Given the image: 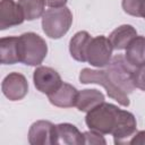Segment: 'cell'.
Listing matches in <instances>:
<instances>
[{
    "instance_id": "6da1fadb",
    "label": "cell",
    "mask_w": 145,
    "mask_h": 145,
    "mask_svg": "<svg viewBox=\"0 0 145 145\" xmlns=\"http://www.w3.org/2000/svg\"><path fill=\"white\" fill-rule=\"evenodd\" d=\"M85 122L89 130L112 135L114 144H128V138L133 137L137 129L136 118L131 112L106 102L89 110Z\"/></svg>"
},
{
    "instance_id": "7a4b0ae2",
    "label": "cell",
    "mask_w": 145,
    "mask_h": 145,
    "mask_svg": "<svg viewBox=\"0 0 145 145\" xmlns=\"http://www.w3.org/2000/svg\"><path fill=\"white\" fill-rule=\"evenodd\" d=\"M72 24V14L66 6L50 8L42 16V28L46 36L58 40L62 37Z\"/></svg>"
},
{
    "instance_id": "3957f363",
    "label": "cell",
    "mask_w": 145,
    "mask_h": 145,
    "mask_svg": "<svg viewBox=\"0 0 145 145\" xmlns=\"http://www.w3.org/2000/svg\"><path fill=\"white\" fill-rule=\"evenodd\" d=\"M20 62L27 66H39L48 53L46 42L36 33L27 32L18 36Z\"/></svg>"
},
{
    "instance_id": "277c9868",
    "label": "cell",
    "mask_w": 145,
    "mask_h": 145,
    "mask_svg": "<svg viewBox=\"0 0 145 145\" xmlns=\"http://www.w3.org/2000/svg\"><path fill=\"white\" fill-rule=\"evenodd\" d=\"M79 82L82 84H99L102 85L108 95L116 100L122 106H129L130 101L128 94L122 92L119 87H117L113 82L110 79L106 70H95L91 68H84L80 70L79 74Z\"/></svg>"
},
{
    "instance_id": "5b68a950",
    "label": "cell",
    "mask_w": 145,
    "mask_h": 145,
    "mask_svg": "<svg viewBox=\"0 0 145 145\" xmlns=\"http://www.w3.org/2000/svg\"><path fill=\"white\" fill-rule=\"evenodd\" d=\"M105 70L113 84L122 92L129 94L134 91L135 85L133 82V75L135 68L127 62L123 56L118 54L111 59Z\"/></svg>"
},
{
    "instance_id": "8992f818",
    "label": "cell",
    "mask_w": 145,
    "mask_h": 145,
    "mask_svg": "<svg viewBox=\"0 0 145 145\" xmlns=\"http://www.w3.org/2000/svg\"><path fill=\"white\" fill-rule=\"evenodd\" d=\"M112 50L113 48L109 41V37H105L104 35L91 37L85 50L86 62L97 68L105 67L111 61Z\"/></svg>"
},
{
    "instance_id": "52a82bcc",
    "label": "cell",
    "mask_w": 145,
    "mask_h": 145,
    "mask_svg": "<svg viewBox=\"0 0 145 145\" xmlns=\"http://www.w3.org/2000/svg\"><path fill=\"white\" fill-rule=\"evenodd\" d=\"M33 82L36 89L46 95L57 91L63 83L58 71L46 66H40L34 70Z\"/></svg>"
},
{
    "instance_id": "ba28073f",
    "label": "cell",
    "mask_w": 145,
    "mask_h": 145,
    "mask_svg": "<svg viewBox=\"0 0 145 145\" xmlns=\"http://www.w3.org/2000/svg\"><path fill=\"white\" fill-rule=\"evenodd\" d=\"M3 95L10 101L23 100L28 92V83L26 77L19 72H10L1 84Z\"/></svg>"
},
{
    "instance_id": "9c48e42d",
    "label": "cell",
    "mask_w": 145,
    "mask_h": 145,
    "mask_svg": "<svg viewBox=\"0 0 145 145\" xmlns=\"http://www.w3.org/2000/svg\"><path fill=\"white\" fill-rule=\"evenodd\" d=\"M26 20L23 9L14 0H1L0 2V29L23 24Z\"/></svg>"
},
{
    "instance_id": "30bf717a",
    "label": "cell",
    "mask_w": 145,
    "mask_h": 145,
    "mask_svg": "<svg viewBox=\"0 0 145 145\" xmlns=\"http://www.w3.org/2000/svg\"><path fill=\"white\" fill-rule=\"evenodd\" d=\"M53 144L83 145L85 144V136L84 133H80L76 126L68 122H63L54 126Z\"/></svg>"
},
{
    "instance_id": "8fae6325",
    "label": "cell",
    "mask_w": 145,
    "mask_h": 145,
    "mask_svg": "<svg viewBox=\"0 0 145 145\" xmlns=\"http://www.w3.org/2000/svg\"><path fill=\"white\" fill-rule=\"evenodd\" d=\"M54 126L46 120H39L32 123L28 130V142L32 145H53Z\"/></svg>"
},
{
    "instance_id": "7c38bea8",
    "label": "cell",
    "mask_w": 145,
    "mask_h": 145,
    "mask_svg": "<svg viewBox=\"0 0 145 145\" xmlns=\"http://www.w3.org/2000/svg\"><path fill=\"white\" fill-rule=\"evenodd\" d=\"M78 91L68 83H62L61 86L53 93L48 95L50 103L58 108H71L76 106Z\"/></svg>"
},
{
    "instance_id": "4fadbf2b",
    "label": "cell",
    "mask_w": 145,
    "mask_h": 145,
    "mask_svg": "<svg viewBox=\"0 0 145 145\" xmlns=\"http://www.w3.org/2000/svg\"><path fill=\"white\" fill-rule=\"evenodd\" d=\"M0 61L2 65L20 62L18 36H6L0 39Z\"/></svg>"
},
{
    "instance_id": "5bb4252c",
    "label": "cell",
    "mask_w": 145,
    "mask_h": 145,
    "mask_svg": "<svg viewBox=\"0 0 145 145\" xmlns=\"http://www.w3.org/2000/svg\"><path fill=\"white\" fill-rule=\"evenodd\" d=\"M125 59L134 68L145 65V36H136L126 48Z\"/></svg>"
},
{
    "instance_id": "9a60e30c",
    "label": "cell",
    "mask_w": 145,
    "mask_h": 145,
    "mask_svg": "<svg viewBox=\"0 0 145 145\" xmlns=\"http://www.w3.org/2000/svg\"><path fill=\"white\" fill-rule=\"evenodd\" d=\"M137 36V31L134 26L125 24L111 32L109 35V41L113 48V50H126L128 44L131 42L134 37Z\"/></svg>"
},
{
    "instance_id": "2e32d148",
    "label": "cell",
    "mask_w": 145,
    "mask_h": 145,
    "mask_svg": "<svg viewBox=\"0 0 145 145\" xmlns=\"http://www.w3.org/2000/svg\"><path fill=\"white\" fill-rule=\"evenodd\" d=\"M104 102V95L97 89H82L78 92L76 106L80 112H88L96 105Z\"/></svg>"
},
{
    "instance_id": "e0dca14e",
    "label": "cell",
    "mask_w": 145,
    "mask_h": 145,
    "mask_svg": "<svg viewBox=\"0 0 145 145\" xmlns=\"http://www.w3.org/2000/svg\"><path fill=\"white\" fill-rule=\"evenodd\" d=\"M91 35L86 31H79L77 32L69 42V51L71 57L79 62H86L85 59V50L86 46L91 40Z\"/></svg>"
},
{
    "instance_id": "ac0fdd59",
    "label": "cell",
    "mask_w": 145,
    "mask_h": 145,
    "mask_svg": "<svg viewBox=\"0 0 145 145\" xmlns=\"http://www.w3.org/2000/svg\"><path fill=\"white\" fill-rule=\"evenodd\" d=\"M26 20H34L43 16L45 0H18Z\"/></svg>"
},
{
    "instance_id": "d6986e66",
    "label": "cell",
    "mask_w": 145,
    "mask_h": 145,
    "mask_svg": "<svg viewBox=\"0 0 145 145\" xmlns=\"http://www.w3.org/2000/svg\"><path fill=\"white\" fill-rule=\"evenodd\" d=\"M121 6L126 14L145 19V0H122Z\"/></svg>"
},
{
    "instance_id": "ffe728a7",
    "label": "cell",
    "mask_w": 145,
    "mask_h": 145,
    "mask_svg": "<svg viewBox=\"0 0 145 145\" xmlns=\"http://www.w3.org/2000/svg\"><path fill=\"white\" fill-rule=\"evenodd\" d=\"M133 82H134L135 87L145 92V65L142 67H138L134 70Z\"/></svg>"
},
{
    "instance_id": "44dd1931",
    "label": "cell",
    "mask_w": 145,
    "mask_h": 145,
    "mask_svg": "<svg viewBox=\"0 0 145 145\" xmlns=\"http://www.w3.org/2000/svg\"><path fill=\"white\" fill-rule=\"evenodd\" d=\"M85 136V144H106V140L103 138L102 134L89 130L84 133Z\"/></svg>"
},
{
    "instance_id": "7402d4cb",
    "label": "cell",
    "mask_w": 145,
    "mask_h": 145,
    "mask_svg": "<svg viewBox=\"0 0 145 145\" xmlns=\"http://www.w3.org/2000/svg\"><path fill=\"white\" fill-rule=\"evenodd\" d=\"M128 144H133V145H145V130H140L134 134V136L131 137V139L128 142Z\"/></svg>"
},
{
    "instance_id": "603a6c76",
    "label": "cell",
    "mask_w": 145,
    "mask_h": 145,
    "mask_svg": "<svg viewBox=\"0 0 145 145\" xmlns=\"http://www.w3.org/2000/svg\"><path fill=\"white\" fill-rule=\"evenodd\" d=\"M67 1L68 0H45V3L50 8H59V7L66 6Z\"/></svg>"
}]
</instances>
